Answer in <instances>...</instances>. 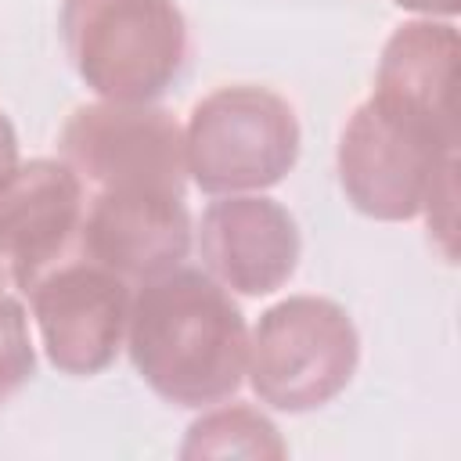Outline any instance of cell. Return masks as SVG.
<instances>
[{
    "label": "cell",
    "mask_w": 461,
    "mask_h": 461,
    "mask_svg": "<svg viewBox=\"0 0 461 461\" xmlns=\"http://www.w3.org/2000/svg\"><path fill=\"white\" fill-rule=\"evenodd\" d=\"M4 292H7V288H4V270H0V295H4Z\"/></svg>",
    "instance_id": "obj_17"
},
{
    "label": "cell",
    "mask_w": 461,
    "mask_h": 461,
    "mask_svg": "<svg viewBox=\"0 0 461 461\" xmlns=\"http://www.w3.org/2000/svg\"><path fill=\"white\" fill-rule=\"evenodd\" d=\"M295 108L256 83L205 94L184 126L187 176L205 194H249L281 184L299 162Z\"/></svg>",
    "instance_id": "obj_3"
},
{
    "label": "cell",
    "mask_w": 461,
    "mask_h": 461,
    "mask_svg": "<svg viewBox=\"0 0 461 461\" xmlns=\"http://www.w3.org/2000/svg\"><path fill=\"white\" fill-rule=\"evenodd\" d=\"M36 371L25 310L14 295H0V403H7Z\"/></svg>",
    "instance_id": "obj_13"
},
{
    "label": "cell",
    "mask_w": 461,
    "mask_h": 461,
    "mask_svg": "<svg viewBox=\"0 0 461 461\" xmlns=\"http://www.w3.org/2000/svg\"><path fill=\"white\" fill-rule=\"evenodd\" d=\"M457 79V29L454 22H403L382 47L371 97L393 112L414 115L457 137L454 115Z\"/></svg>",
    "instance_id": "obj_11"
},
{
    "label": "cell",
    "mask_w": 461,
    "mask_h": 461,
    "mask_svg": "<svg viewBox=\"0 0 461 461\" xmlns=\"http://www.w3.org/2000/svg\"><path fill=\"white\" fill-rule=\"evenodd\" d=\"M18 133L11 126V119L0 112V187L11 180V173L18 169Z\"/></svg>",
    "instance_id": "obj_15"
},
{
    "label": "cell",
    "mask_w": 461,
    "mask_h": 461,
    "mask_svg": "<svg viewBox=\"0 0 461 461\" xmlns=\"http://www.w3.org/2000/svg\"><path fill=\"white\" fill-rule=\"evenodd\" d=\"M360 335L324 295H288L259 313L249 335V385L259 403L306 414L331 403L353 378Z\"/></svg>",
    "instance_id": "obj_4"
},
{
    "label": "cell",
    "mask_w": 461,
    "mask_h": 461,
    "mask_svg": "<svg viewBox=\"0 0 461 461\" xmlns=\"http://www.w3.org/2000/svg\"><path fill=\"white\" fill-rule=\"evenodd\" d=\"M450 158H457V137L367 97L339 133L335 169L357 212L403 223L421 212L432 180Z\"/></svg>",
    "instance_id": "obj_5"
},
{
    "label": "cell",
    "mask_w": 461,
    "mask_h": 461,
    "mask_svg": "<svg viewBox=\"0 0 461 461\" xmlns=\"http://www.w3.org/2000/svg\"><path fill=\"white\" fill-rule=\"evenodd\" d=\"M83 223V180L61 158H32L0 187V267L25 292L65 259Z\"/></svg>",
    "instance_id": "obj_10"
},
{
    "label": "cell",
    "mask_w": 461,
    "mask_h": 461,
    "mask_svg": "<svg viewBox=\"0 0 461 461\" xmlns=\"http://www.w3.org/2000/svg\"><path fill=\"white\" fill-rule=\"evenodd\" d=\"M122 342L140 382L173 407L205 411L245 382V317L230 292L202 270L173 267L140 281Z\"/></svg>",
    "instance_id": "obj_1"
},
{
    "label": "cell",
    "mask_w": 461,
    "mask_h": 461,
    "mask_svg": "<svg viewBox=\"0 0 461 461\" xmlns=\"http://www.w3.org/2000/svg\"><path fill=\"white\" fill-rule=\"evenodd\" d=\"M83 256L122 281H151L184 263L191 216L180 194L166 191H94L79 223Z\"/></svg>",
    "instance_id": "obj_9"
},
{
    "label": "cell",
    "mask_w": 461,
    "mask_h": 461,
    "mask_svg": "<svg viewBox=\"0 0 461 461\" xmlns=\"http://www.w3.org/2000/svg\"><path fill=\"white\" fill-rule=\"evenodd\" d=\"M288 447L277 425L245 403L205 411L187 425L180 457H285Z\"/></svg>",
    "instance_id": "obj_12"
},
{
    "label": "cell",
    "mask_w": 461,
    "mask_h": 461,
    "mask_svg": "<svg viewBox=\"0 0 461 461\" xmlns=\"http://www.w3.org/2000/svg\"><path fill=\"white\" fill-rule=\"evenodd\" d=\"M295 216L263 194H223L202 212L198 252L205 274L238 295H270L299 267Z\"/></svg>",
    "instance_id": "obj_8"
},
{
    "label": "cell",
    "mask_w": 461,
    "mask_h": 461,
    "mask_svg": "<svg viewBox=\"0 0 461 461\" xmlns=\"http://www.w3.org/2000/svg\"><path fill=\"white\" fill-rule=\"evenodd\" d=\"M421 212H425V223H429V238L439 245L443 259L454 263L457 249V158H450L439 176L432 180L425 202H421Z\"/></svg>",
    "instance_id": "obj_14"
},
{
    "label": "cell",
    "mask_w": 461,
    "mask_h": 461,
    "mask_svg": "<svg viewBox=\"0 0 461 461\" xmlns=\"http://www.w3.org/2000/svg\"><path fill=\"white\" fill-rule=\"evenodd\" d=\"M393 4L403 7V11H418V14H425V18H436V14L454 18L457 7H461V0H393Z\"/></svg>",
    "instance_id": "obj_16"
},
{
    "label": "cell",
    "mask_w": 461,
    "mask_h": 461,
    "mask_svg": "<svg viewBox=\"0 0 461 461\" xmlns=\"http://www.w3.org/2000/svg\"><path fill=\"white\" fill-rule=\"evenodd\" d=\"M58 29L101 101L151 104L187 61V22L173 0H61Z\"/></svg>",
    "instance_id": "obj_2"
},
{
    "label": "cell",
    "mask_w": 461,
    "mask_h": 461,
    "mask_svg": "<svg viewBox=\"0 0 461 461\" xmlns=\"http://www.w3.org/2000/svg\"><path fill=\"white\" fill-rule=\"evenodd\" d=\"M61 162L94 191H166L184 198V126L155 104H79L58 133Z\"/></svg>",
    "instance_id": "obj_6"
},
{
    "label": "cell",
    "mask_w": 461,
    "mask_h": 461,
    "mask_svg": "<svg viewBox=\"0 0 461 461\" xmlns=\"http://www.w3.org/2000/svg\"><path fill=\"white\" fill-rule=\"evenodd\" d=\"M25 295L50 367L72 378H90L115 360L126 339L130 281L79 256L43 270Z\"/></svg>",
    "instance_id": "obj_7"
}]
</instances>
